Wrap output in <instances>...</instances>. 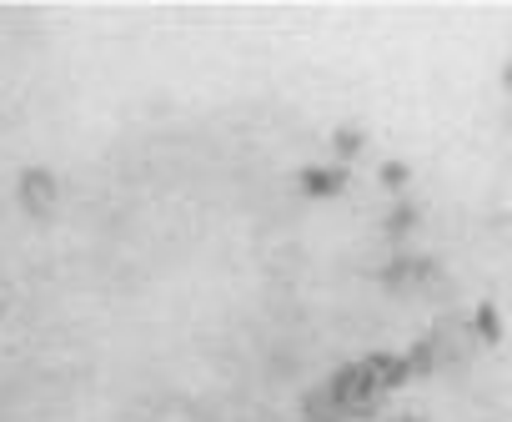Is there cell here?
Instances as JSON below:
<instances>
[{"label": "cell", "instance_id": "7a4b0ae2", "mask_svg": "<svg viewBox=\"0 0 512 422\" xmlns=\"http://www.w3.org/2000/svg\"><path fill=\"white\" fill-rule=\"evenodd\" d=\"M56 196H61V186H56V176H51L46 166H26V171H21L16 201L31 211V217H51V211H56Z\"/></svg>", "mask_w": 512, "mask_h": 422}, {"label": "cell", "instance_id": "6da1fadb", "mask_svg": "<svg viewBox=\"0 0 512 422\" xmlns=\"http://www.w3.org/2000/svg\"><path fill=\"white\" fill-rule=\"evenodd\" d=\"M327 397H332V407H337L342 422H357V417H372V412H377V387L367 382L362 362L337 367L332 382H327Z\"/></svg>", "mask_w": 512, "mask_h": 422}, {"label": "cell", "instance_id": "277c9868", "mask_svg": "<svg viewBox=\"0 0 512 422\" xmlns=\"http://www.w3.org/2000/svg\"><path fill=\"white\" fill-rule=\"evenodd\" d=\"M342 181H347V176H342L337 166H332V171H322V166L302 171V191H307V196H337V191H342Z\"/></svg>", "mask_w": 512, "mask_h": 422}, {"label": "cell", "instance_id": "8992f818", "mask_svg": "<svg viewBox=\"0 0 512 422\" xmlns=\"http://www.w3.org/2000/svg\"><path fill=\"white\" fill-rule=\"evenodd\" d=\"M392 422H427V417H417V412H402V417H392Z\"/></svg>", "mask_w": 512, "mask_h": 422}, {"label": "cell", "instance_id": "3957f363", "mask_svg": "<svg viewBox=\"0 0 512 422\" xmlns=\"http://www.w3.org/2000/svg\"><path fill=\"white\" fill-rule=\"evenodd\" d=\"M362 372H367V382L377 387V397L397 392V387L412 377V367H407L402 352H372V357H362Z\"/></svg>", "mask_w": 512, "mask_h": 422}, {"label": "cell", "instance_id": "5b68a950", "mask_svg": "<svg viewBox=\"0 0 512 422\" xmlns=\"http://www.w3.org/2000/svg\"><path fill=\"white\" fill-rule=\"evenodd\" d=\"M477 332H482L487 342H497V337H502V322H497V307H487V302L477 307Z\"/></svg>", "mask_w": 512, "mask_h": 422}, {"label": "cell", "instance_id": "52a82bcc", "mask_svg": "<svg viewBox=\"0 0 512 422\" xmlns=\"http://www.w3.org/2000/svg\"><path fill=\"white\" fill-rule=\"evenodd\" d=\"M507 91H512V66H507Z\"/></svg>", "mask_w": 512, "mask_h": 422}]
</instances>
